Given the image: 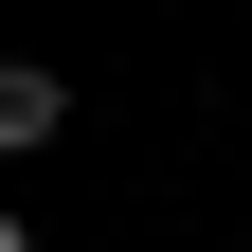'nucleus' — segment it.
Masks as SVG:
<instances>
[{"mask_svg": "<svg viewBox=\"0 0 252 252\" xmlns=\"http://www.w3.org/2000/svg\"><path fill=\"white\" fill-rule=\"evenodd\" d=\"M54 126H72V90H54V72H36V54H0V162H36Z\"/></svg>", "mask_w": 252, "mask_h": 252, "instance_id": "obj_1", "label": "nucleus"}, {"mask_svg": "<svg viewBox=\"0 0 252 252\" xmlns=\"http://www.w3.org/2000/svg\"><path fill=\"white\" fill-rule=\"evenodd\" d=\"M0 252H36V234H18V216H0Z\"/></svg>", "mask_w": 252, "mask_h": 252, "instance_id": "obj_2", "label": "nucleus"}]
</instances>
